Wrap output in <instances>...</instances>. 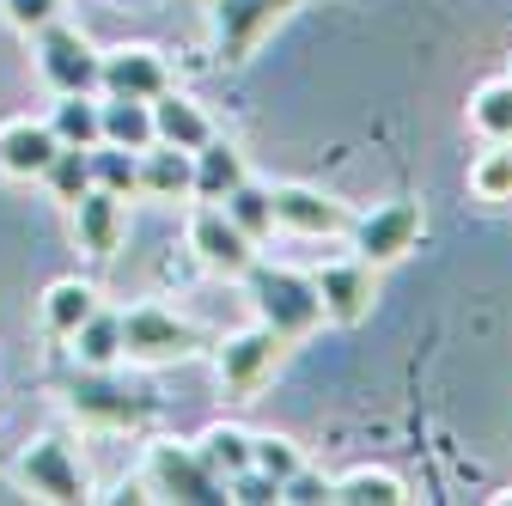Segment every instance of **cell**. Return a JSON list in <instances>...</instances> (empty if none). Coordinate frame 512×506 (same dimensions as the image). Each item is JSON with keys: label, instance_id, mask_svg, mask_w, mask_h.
<instances>
[{"label": "cell", "instance_id": "6da1fadb", "mask_svg": "<svg viewBox=\"0 0 512 506\" xmlns=\"http://www.w3.org/2000/svg\"><path fill=\"white\" fill-rule=\"evenodd\" d=\"M238 281H244V293H250L256 324L275 330V336H281V348H293V342H305V336L324 330V299H317L311 275L281 269V263H250Z\"/></svg>", "mask_w": 512, "mask_h": 506}, {"label": "cell", "instance_id": "7a4b0ae2", "mask_svg": "<svg viewBox=\"0 0 512 506\" xmlns=\"http://www.w3.org/2000/svg\"><path fill=\"white\" fill-rule=\"evenodd\" d=\"M13 482L31 494V500H49V506H74V500H92V476L74 452L68 433H37L31 446L13 458Z\"/></svg>", "mask_w": 512, "mask_h": 506}, {"label": "cell", "instance_id": "3957f363", "mask_svg": "<svg viewBox=\"0 0 512 506\" xmlns=\"http://www.w3.org/2000/svg\"><path fill=\"white\" fill-rule=\"evenodd\" d=\"M141 488L153 500H189V506H220L226 500V482L202 464L196 446H183V439H153L147 464H141Z\"/></svg>", "mask_w": 512, "mask_h": 506}, {"label": "cell", "instance_id": "277c9868", "mask_svg": "<svg viewBox=\"0 0 512 506\" xmlns=\"http://www.w3.org/2000/svg\"><path fill=\"white\" fill-rule=\"evenodd\" d=\"M202 354V330L177 318L165 305H135L122 311V360H141V366H171V360H189Z\"/></svg>", "mask_w": 512, "mask_h": 506}, {"label": "cell", "instance_id": "5b68a950", "mask_svg": "<svg viewBox=\"0 0 512 506\" xmlns=\"http://www.w3.org/2000/svg\"><path fill=\"white\" fill-rule=\"evenodd\" d=\"M299 7V0H208V25H214V55L226 68H244V61L263 49V37Z\"/></svg>", "mask_w": 512, "mask_h": 506}, {"label": "cell", "instance_id": "8992f818", "mask_svg": "<svg viewBox=\"0 0 512 506\" xmlns=\"http://www.w3.org/2000/svg\"><path fill=\"white\" fill-rule=\"evenodd\" d=\"M421 232H427V214H421V202H384V208H372V214L348 220L354 257H360V263H372V269H391V263H403L409 250L421 244Z\"/></svg>", "mask_w": 512, "mask_h": 506}, {"label": "cell", "instance_id": "52a82bcc", "mask_svg": "<svg viewBox=\"0 0 512 506\" xmlns=\"http://www.w3.org/2000/svg\"><path fill=\"white\" fill-rule=\"evenodd\" d=\"M31 55H37V74L55 98L61 92H98V49L86 43V31L55 19V25L31 31Z\"/></svg>", "mask_w": 512, "mask_h": 506}, {"label": "cell", "instance_id": "ba28073f", "mask_svg": "<svg viewBox=\"0 0 512 506\" xmlns=\"http://www.w3.org/2000/svg\"><path fill=\"white\" fill-rule=\"evenodd\" d=\"M275 366H281V336L263 330V324L232 330V336L214 348V378H220L226 397H256V391L275 378Z\"/></svg>", "mask_w": 512, "mask_h": 506}, {"label": "cell", "instance_id": "9c48e42d", "mask_svg": "<svg viewBox=\"0 0 512 506\" xmlns=\"http://www.w3.org/2000/svg\"><path fill=\"white\" fill-rule=\"evenodd\" d=\"M189 250H196V263L202 269H214V275H226V281H238L250 263H256V244L226 220V208L220 202H202L196 214H189Z\"/></svg>", "mask_w": 512, "mask_h": 506}, {"label": "cell", "instance_id": "30bf717a", "mask_svg": "<svg viewBox=\"0 0 512 506\" xmlns=\"http://www.w3.org/2000/svg\"><path fill=\"white\" fill-rule=\"evenodd\" d=\"M311 287H317V299H324V324H360L366 311H372V299H378V269L372 263H360V257H336V263H324L311 275Z\"/></svg>", "mask_w": 512, "mask_h": 506}, {"label": "cell", "instance_id": "8fae6325", "mask_svg": "<svg viewBox=\"0 0 512 506\" xmlns=\"http://www.w3.org/2000/svg\"><path fill=\"white\" fill-rule=\"evenodd\" d=\"M269 202H275V232H293V238L348 232V208L336 196H324V189H311V183H281V189H269Z\"/></svg>", "mask_w": 512, "mask_h": 506}, {"label": "cell", "instance_id": "7c38bea8", "mask_svg": "<svg viewBox=\"0 0 512 506\" xmlns=\"http://www.w3.org/2000/svg\"><path fill=\"white\" fill-rule=\"evenodd\" d=\"M171 86V74H165V55L153 49V43H122V49H110V55H98V92H110V98H159Z\"/></svg>", "mask_w": 512, "mask_h": 506}, {"label": "cell", "instance_id": "4fadbf2b", "mask_svg": "<svg viewBox=\"0 0 512 506\" xmlns=\"http://www.w3.org/2000/svg\"><path fill=\"white\" fill-rule=\"evenodd\" d=\"M55 153H61V141H55L49 122H31V116L0 122V177H13V183H43V171H49Z\"/></svg>", "mask_w": 512, "mask_h": 506}, {"label": "cell", "instance_id": "5bb4252c", "mask_svg": "<svg viewBox=\"0 0 512 506\" xmlns=\"http://www.w3.org/2000/svg\"><path fill=\"white\" fill-rule=\"evenodd\" d=\"M74 208V244L86 250V257H116V244H122V232H128V208H122V196H110V189H86L80 202H68Z\"/></svg>", "mask_w": 512, "mask_h": 506}, {"label": "cell", "instance_id": "9a60e30c", "mask_svg": "<svg viewBox=\"0 0 512 506\" xmlns=\"http://www.w3.org/2000/svg\"><path fill=\"white\" fill-rule=\"evenodd\" d=\"M153 141L196 153L202 141H214V122H208V110H202L196 98H183V92H171V86H165V92L153 98Z\"/></svg>", "mask_w": 512, "mask_h": 506}, {"label": "cell", "instance_id": "2e32d148", "mask_svg": "<svg viewBox=\"0 0 512 506\" xmlns=\"http://www.w3.org/2000/svg\"><path fill=\"white\" fill-rule=\"evenodd\" d=\"M141 196H153V202H183V196H196V153L153 141V147L141 153Z\"/></svg>", "mask_w": 512, "mask_h": 506}, {"label": "cell", "instance_id": "e0dca14e", "mask_svg": "<svg viewBox=\"0 0 512 506\" xmlns=\"http://www.w3.org/2000/svg\"><path fill=\"white\" fill-rule=\"evenodd\" d=\"M98 141L128 147V153H147L153 147V104L147 98H98Z\"/></svg>", "mask_w": 512, "mask_h": 506}, {"label": "cell", "instance_id": "ac0fdd59", "mask_svg": "<svg viewBox=\"0 0 512 506\" xmlns=\"http://www.w3.org/2000/svg\"><path fill=\"white\" fill-rule=\"evenodd\" d=\"M98 311V287L92 281H49V293H43V330L55 336V342H68L86 318Z\"/></svg>", "mask_w": 512, "mask_h": 506}, {"label": "cell", "instance_id": "d6986e66", "mask_svg": "<svg viewBox=\"0 0 512 506\" xmlns=\"http://www.w3.org/2000/svg\"><path fill=\"white\" fill-rule=\"evenodd\" d=\"M244 177H250V171H244V153H238L232 141L214 135V141L196 147V196H202V202H226Z\"/></svg>", "mask_w": 512, "mask_h": 506}, {"label": "cell", "instance_id": "ffe728a7", "mask_svg": "<svg viewBox=\"0 0 512 506\" xmlns=\"http://www.w3.org/2000/svg\"><path fill=\"white\" fill-rule=\"evenodd\" d=\"M330 500H336V506H403V500H409V482L391 476V470L360 464V470H348V476L330 482Z\"/></svg>", "mask_w": 512, "mask_h": 506}, {"label": "cell", "instance_id": "44dd1931", "mask_svg": "<svg viewBox=\"0 0 512 506\" xmlns=\"http://www.w3.org/2000/svg\"><path fill=\"white\" fill-rule=\"evenodd\" d=\"M68 342H74V360H80V366L110 372V366L122 360V311H104V305H98V311H92V318H86Z\"/></svg>", "mask_w": 512, "mask_h": 506}, {"label": "cell", "instance_id": "7402d4cb", "mask_svg": "<svg viewBox=\"0 0 512 506\" xmlns=\"http://www.w3.org/2000/svg\"><path fill=\"white\" fill-rule=\"evenodd\" d=\"M220 208H226V220H232L250 244H269V238H275V202H269V189H263V183H250V177H244Z\"/></svg>", "mask_w": 512, "mask_h": 506}, {"label": "cell", "instance_id": "603a6c76", "mask_svg": "<svg viewBox=\"0 0 512 506\" xmlns=\"http://www.w3.org/2000/svg\"><path fill=\"white\" fill-rule=\"evenodd\" d=\"M196 452H202V464L220 476V482H232L238 470H250V427H232V421H214L202 439H196Z\"/></svg>", "mask_w": 512, "mask_h": 506}, {"label": "cell", "instance_id": "cb8c5ba5", "mask_svg": "<svg viewBox=\"0 0 512 506\" xmlns=\"http://www.w3.org/2000/svg\"><path fill=\"white\" fill-rule=\"evenodd\" d=\"M470 129L482 141H512V80H488L470 92Z\"/></svg>", "mask_w": 512, "mask_h": 506}, {"label": "cell", "instance_id": "d4e9b609", "mask_svg": "<svg viewBox=\"0 0 512 506\" xmlns=\"http://www.w3.org/2000/svg\"><path fill=\"white\" fill-rule=\"evenodd\" d=\"M49 129L61 147H98V98L92 92H61Z\"/></svg>", "mask_w": 512, "mask_h": 506}, {"label": "cell", "instance_id": "484cf974", "mask_svg": "<svg viewBox=\"0 0 512 506\" xmlns=\"http://www.w3.org/2000/svg\"><path fill=\"white\" fill-rule=\"evenodd\" d=\"M92 183L110 189V196H122V202H128V196H141V153L98 141V147H92Z\"/></svg>", "mask_w": 512, "mask_h": 506}, {"label": "cell", "instance_id": "4316f807", "mask_svg": "<svg viewBox=\"0 0 512 506\" xmlns=\"http://www.w3.org/2000/svg\"><path fill=\"white\" fill-rule=\"evenodd\" d=\"M470 189L482 202H512V141H488L470 165Z\"/></svg>", "mask_w": 512, "mask_h": 506}, {"label": "cell", "instance_id": "83f0119b", "mask_svg": "<svg viewBox=\"0 0 512 506\" xmlns=\"http://www.w3.org/2000/svg\"><path fill=\"white\" fill-rule=\"evenodd\" d=\"M43 183L55 189V202H80L92 189V147H61L43 171Z\"/></svg>", "mask_w": 512, "mask_h": 506}, {"label": "cell", "instance_id": "f1b7e54d", "mask_svg": "<svg viewBox=\"0 0 512 506\" xmlns=\"http://www.w3.org/2000/svg\"><path fill=\"white\" fill-rule=\"evenodd\" d=\"M250 464H256V470H269L275 482H287L305 458H299V446H293L287 433H250Z\"/></svg>", "mask_w": 512, "mask_h": 506}, {"label": "cell", "instance_id": "f546056e", "mask_svg": "<svg viewBox=\"0 0 512 506\" xmlns=\"http://www.w3.org/2000/svg\"><path fill=\"white\" fill-rule=\"evenodd\" d=\"M61 7H68V0H0V13H7V25L13 31H43V25H55L61 19Z\"/></svg>", "mask_w": 512, "mask_h": 506}, {"label": "cell", "instance_id": "4dcf8cb0", "mask_svg": "<svg viewBox=\"0 0 512 506\" xmlns=\"http://www.w3.org/2000/svg\"><path fill=\"white\" fill-rule=\"evenodd\" d=\"M226 500H244V506H269V500H281V482L269 476V470H238L232 482H226Z\"/></svg>", "mask_w": 512, "mask_h": 506}, {"label": "cell", "instance_id": "1f68e13d", "mask_svg": "<svg viewBox=\"0 0 512 506\" xmlns=\"http://www.w3.org/2000/svg\"><path fill=\"white\" fill-rule=\"evenodd\" d=\"M281 500H293V506H317V500H330V476H324V470H311V464H299V470L281 482Z\"/></svg>", "mask_w": 512, "mask_h": 506}, {"label": "cell", "instance_id": "d6a6232c", "mask_svg": "<svg viewBox=\"0 0 512 506\" xmlns=\"http://www.w3.org/2000/svg\"><path fill=\"white\" fill-rule=\"evenodd\" d=\"M506 80H512V74H506Z\"/></svg>", "mask_w": 512, "mask_h": 506}]
</instances>
